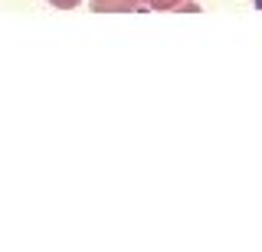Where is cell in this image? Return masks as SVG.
<instances>
[{
    "label": "cell",
    "mask_w": 262,
    "mask_h": 252,
    "mask_svg": "<svg viewBox=\"0 0 262 252\" xmlns=\"http://www.w3.org/2000/svg\"><path fill=\"white\" fill-rule=\"evenodd\" d=\"M135 4V13L141 10H158V13H167V10H196L193 0H131Z\"/></svg>",
    "instance_id": "obj_1"
},
{
    "label": "cell",
    "mask_w": 262,
    "mask_h": 252,
    "mask_svg": "<svg viewBox=\"0 0 262 252\" xmlns=\"http://www.w3.org/2000/svg\"><path fill=\"white\" fill-rule=\"evenodd\" d=\"M46 4H53L56 10H76V7L82 4V0H46Z\"/></svg>",
    "instance_id": "obj_2"
}]
</instances>
